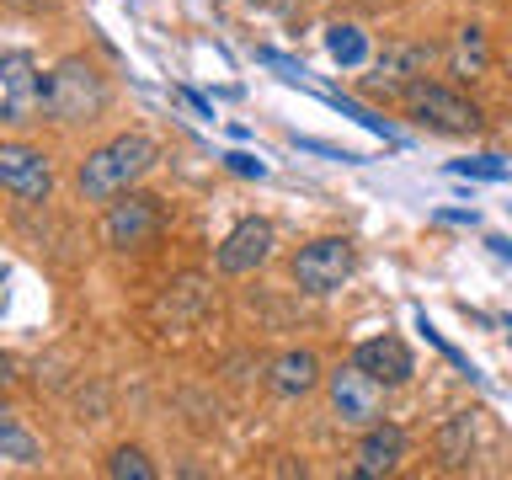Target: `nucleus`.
<instances>
[{
    "label": "nucleus",
    "instance_id": "obj_1",
    "mask_svg": "<svg viewBox=\"0 0 512 480\" xmlns=\"http://www.w3.org/2000/svg\"><path fill=\"white\" fill-rule=\"evenodd\" d=\"M155 155L160 150H155L150 134H118V139H107L102 150H91L86 160H80V192H86L91 203L123 198V192L155 166Z\"/></svg>",
    "mask_w": 512,
    "mask_h": 480
},
{
    "label": "nucleus",
    "instance_id": "obj_2",
    "mask_svg": "<svg viewBox=\"0 0 512 480\" xmlns=\"http://www.w3.org/2000/svg\"><path fill=\"white\" fill-rule=\"evenodd\" d=\"M43 107L59 123H91L107 107V80L86 59H59L43 80Z\"/></svg>",
    "mask_w": 512,
    "mask_h": 480
},
{
    "label": "nucleus",
    "instance_id": "obj_3",
    "mask_svg": "<svg viewBox=\"0 0 512 480\" xmlns=\"http://www.w3.org/2000/svg\"><path fill=\"white\" fill-rule=\"evenodd\" d=\"M406 112L422 128H438V134H475L480 128V107L470 96H459L454 86H427V80H416L406 91Z\"/></svg>",
    "mask_w": 512,
    "mask_h": 480
},
{
    "label": "nucleus",
    "instance_id": "obj_4",
    "mask_svg": "<svg viewBox=\"0 0 512 480\" xmlns=\"http://www.w3.org/2000/svg\"><path fill=\"white\" fill-rule=\"evenodd\" d=\"M352 262H358V256H352V240L320 235L294 256V283L304 294H331V288H342L352 278Z\"/></svg>",
    "mask_w": 512,
    "mask_h": 480
},
{
    "label": "nucleus",
    "instance_id": "obj_5",
    "mask_svg": "<svg viewBox=\"0 0 512 480\" xmlns=\"http://www.w3.org/2000/svg\"><path fill=\"white\" fill-rule=\"evenodd\" d=\"M331 411H336V422H347V427L384 422V384L368 374V368H358V363L336 368L331 374Z\"/></svg>",
    "mask_w": 512,
    "mask_h": 480
},
{
    "label": "nucleus",
    "instance_id": "obj_6",
    "mask_svg": "<svg viewBox=\"0 0 512 480\" xmlns=\"http://www.w3.org/2000/svg\"><path fill=\"white\" fill-rule=\"evenodd\" d=\"M160 224H166V214H160L155 198H144V192H123L118 203H107L102 235H107L112 251H139V246H150V240L160 235Z\"/></svg>",
    "mask_w": 512,
    "mask_h": 480
},
{
    "label": "nucleus",
    "instance_id": "obj_7",
    "mask_svg": "<svg viewBox=\"0 0 512 480\" xmlns=\"http://www.w3.org/2000/svg\"><path fill=\"white\" fill-rule=\"evenodd\" d=\"M43 112V75L38 64H32V54H22V48H11L6 59H0V118H6L11 128L32 123Z\"/></svg>",
    "mask_w": 512,
    "mask_h": 480
},
{
    "label": "nucleus",
    "instance_id": "obj_8",
    "mask_svg": "<svg viewBox=\"0 0 512 480\" xmlns=\"http://www.w3.org/2000/svg\"><path fill=\"white\" fill-rule=\"evenodd\" d=\"M0 182L16 203H43L48 187H54V171H48V155L32 150V144H0Z\"/></svg>",
    "mask_w": 512,
    "mask_h": 480
},
{
    "label": "nucleus",
    "instance_id": "obj_9",
    "mask_svg": "<svg viewBox=\"0 0 512 480\" xmlns=\"http://www.w3.org/2000/svg\"><path fill=\"white\" fill-rule=\"evenodd\" d=\"M406 454H411L406 427L374 422V427H363L358 454H352V470H358V480H384V475H395V470H400V459H406Z\"/></svg>",
    "mask_w": 512,
    "mask_h": 480
},
{
    "label": "nucleus",
    "instance_id": "obj_10",
    "mask_svg": "<svg viewBox=\"0 0 512 480\" xmlns=\"http://www.w3.org/2000/svg\"><path fill=\"white\" fill-rule=\"evenodd\" d=\"M272 256V224L267 219H240L230 235H224V246L214 256V267L224 278H240V272H256Z\"/></svg>",
    "mask_w": 512,
    "mask_h": 480
},
{
    "label": "nucleus",
    "instance_id": "obj_11",
    "mask_svg": "<svg viewBox=\"0 0 512 480\" xmlns=\"http://www.w3.org/2000/svg\"><path fill=\"white\" fill-rule=\"evenodd\" d=\"M438 59L432 54V43H390L374 64V75H368V91H411L416 80L427 75V64Z\"/></svg>",
    "mask_w": 512,
    "mask_h": 480
},
{
    "label": "nucleus",
    "instance_id": "obj_12",
    "mask_svg": "<svg viewBox=\"0 0 512 480\" xmlns=\"http://www.w3.org/2000/svg\"><path fill=\"white\" fill-rule=\"evenodd\" d=\"M352 363L368 368L384 390H395V384H406L416 374V363H411V347L400 342V336H374V342H363L358 352H352Z\"/></svg>",
    "mask_w": 512,
    "mask_h": 480
},
{
    "label": "nucleus",
    "instance_id": "obj_13",
    "mask_svg": "<svg viewBox=\"0 0 512 480\" xmlns=\"http://www.w3.org/2000/svg\"><path fill=\"white\" fill-rule=\"evenodd\" d=\"M315 384H320V358L310 347H294V352H283V358L272 363V390H278L283 400L310 395Z\"/></svg>",
    "mask_w": 512,
    "mask_h": 480
},
{
    "label": "nucleus",
    "instance_id": "obj_14",
    "mask_svg": "<svg viewBox=\"0 0 512 480\" xmlns=\"http://www.w3.org/2000/svg\"><path fill=\"white\" fill-rule=\"evenodd\" d=\"M491 64V48H486V27L480 22H464L459 27V38H454V75H480Z\"/></svg>",
    "mask_w": 512,
    "mask_h": 480
},
{
    "label": "nucleus",
    "instance_id": "obj_15",
    "mask_svg": "<svg viewBox=\"0 0 512 480\" xmlns=\"http://www.w3.org/2000/svg\"><path fill=\"white\" fill-rule=\"evenodd\" d=\"M470 448H475V416L470 411H459V416H448L443 422V432H438V454H443V464H470Z\"/></svg>",
    "mask_w": 512,
    "mask_h": 480
},
{
    "label": "nucleus",
    "instance_id": "obj_16",
    "mask_svg": "<svg viewBox=\"0 0 512 480\" xmlns=\"http://www.w3.org/2000/svg\"><path fill=\"white\" fill-rule=\"evenodd\" d=\"M0 459H6V464H38L43 459V443L27 438L16 416H6V422H0Z\"/></svg>",
    "mask_w": 512,
    "mask_h": 480
},
{
    "label": "nucleus",
    "instance_id": "obj_17",
    "mask_svg": "<svg viewBox=\"0 0 512 480\" xmlns=\"http://www.w3.org/2000/svg\"><path fill=\"white\" fill-rule=\"evenodd\" d=\"M326 48H331V59L342 64V70H358V64L368 59V43H363L358 27H331L326 32Z\"/></svg>",
    "mask_w": 512,
    "mask_h": 480
},
{
    "label": "nucleus",
    "instance_id": "obj_18",
    "mask_svg": "<svg viewBox=\"0 0 512 480\" xmlns=\"http://www.w3.org/2000/svg\"><path fill=\"white\" fill-rule=\"evenodd\" d=\"M107 475L112 480H155V464L139 454V448H118V454L107 459Z\"/></svg>",
    "mask_w": 512,
    "mask_h": 480
},
{
    "label": "nucleus",
    "instance_id": "obj_19",
    "mask_svg": "<svg viewBox=\"0 0 512 480\" xmlns=\"http://www.w3.org/2000/svg\"><path fill=\"white\" fill-rule=\"evenodd\" d=\"M454 176H480V182H507L512 166L496 155H475V160H454Z\"/></svg>",
    "mask_w": 512,
    "mask_h": 480
},
{
    "label": "nucleus",
    "instance_id": "obj_20",
    "mask_svg": "<svg viewBox=\"0 0 512 480\" xmlns=\"http://www.w3.org/2000/svg\"><path fill=\"white\" fill-rule=\"evenodd\" d=\"M224 160H230V171H235V176H256V182L267 176V166H262L256 155H240V150H235V155H224Z\"/></svg>",
    "mask_w": 512,
    "mask_h": 480
},
{
    "label": "nucleus",
    "instance_id": "obj_21",
    "mask_svg": "<svg viewBox=\"0 0 512 480\" xmlns=\"http://www.w3.org/2000/svg\"><path fill=\"white\" fill-rule=\"evenodd\" d=\"M11 6H22V11H54L59 0H11Z\"/></svg>",
    "mask_w": 512,
    "mask_h": 480
},
{
    "label": "nucleus",
    "instance_id": "obj_22",
    "mask_svg": "<svg viewBox=\"0 0 512 480\" xmlns=\"http://www.w3.org/2000/svg\"><path fill=\"white\" fill-rule=\"evenodd\" d=\"M507 331H512V320H507Z\"/></svg>",
    "mask_w": 512,
    "mask_h": 480
}]
</instances>
